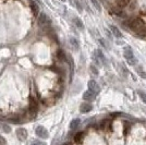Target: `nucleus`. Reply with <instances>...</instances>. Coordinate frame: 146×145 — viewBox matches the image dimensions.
<instances>
[{
  "instance_id": "obj_1",
  "label": "nucleus",
  "mask_w": 146,
  "mask_h": 145,
  "mask_svg": "<svg viewBox=\"0 0 146 145\" xmlns=\"http://www.w3.org/2000/svg\"><path fill=\"white\" fill-rule=\"evenodd\" d=\"M38 25L44 29V30H47V29H50L51 26V20L49 18L46 13H40L39 17H38Z\"/></svg>"
},
{
  "instance_id": "obj_2",
  "label": "nucleus",
  "mask_w": 146,
  "mask_h": 145,
  "mask_svg": "<svg viewBox=\"0 0 146 145\" xmlns=\"http://www.w3.org/2000/svg\"><path fill=\"white\" fill-rule=\"evenodd\" d=\"M124 57H125V59L128 61L129 65H131V66H134V65H136V58L134 57V54H133V50L131 47H125L124 48Z\"/></svg>"
},
{
  "instance_id": "obj_3",
  "label": "nucleus",
  "mask_w": 146,
  "mask_h": 145,
  "mask_svg": "<svg viewBox=\"0 0 146 145\" xmlns=\"http://www.w3.org/2000/svg\"><path fill=\"white\" fill-rule=\"evenodd\" d=\"M35 132H36L37 136H39L40 139H47L49 136L48 130L45 127H43V126H38L36 128V130H35Z\"/></svg>"
},
{
  "instance_id": "obj_4",
  "label": "nucleus",
  "mask_w": 146,
  "mask_h": 145,
  "mask_svg": "<svg viewBox=\"0 0 146 145\" xmlns=\"http://www.w3.org/2000/svg\"><path fill=\"white\" fill-rule=\"evenodd\" d=\"M37 103L36 100L33 98V97H30V104H29V110H30V114L32 116L36 115L37 112Z\"/></svg>"
},
{
  "instance_id": "obj_5",
  "label": "nucleus",
  "mask_w": 146,
  "mask_h": 145,
  "mask_svg": "<svg viewBox=\"0 0 146 145\" xmlns=\"http://www.w3.org/2000/svg\"><path fill=\"white\" fill-rule=\"evenodd\" d=\"M95 57L97 58V60H98V62L100 63V65H103V66H107V59H106V57L104 56V54H103V51L102 50H96V53H95Z\"/></svg>"
},
{
  "instance_id": "obj_6",
  "label": "nucleus",
  "mask_w": 146,
  "mask_h": 145,
  "mask_svg": "<svg viewBox=\"0 0 146 145\" xmlns=\"http://www.w3.org/2000/svg\"><path fill=\"white\" fill-rule=\"evenodd\" d=\"M129 25H130L131 29H133V30H139L140 27H143L144 23H143V21H142L141 19H134V20H132V21L130 22Z\"/></svg>"
},
{
  "instance_id": "obj_7",
  "label": "nucleus",
  "mask_w": 146,
  "mask_h": 145,
  "mask_svg": "<svg viewBox=\"0 0 146 145\" xmlns=\"http://www.w3.org/2000/svg\"><path fill=\"white\" fill-rule=\"evenodd\" d=\"M87 86H88L90 91L94 92L95 94H97V93H99V92H100V87H99V85H98L97 82H96V81H94V80H91V81L88 82Z\"/></svg>"
},
{
  "instance_id": "obj_8",
  "label": "nucleus",
  "mask_w": 146,
  "mask_h": 145,
  "mask_svg": "<svg viewBox=\"0 0 146 145\" xmlns=\"http://www.w3.org/2000/svg\"><path fill=\"white\" fill-rule=\"evenodd\" d=\"M17 136L20 141H25L27 139V131L24 128H19L17 130Z\"/></svg>"
},
{
  "instance_id": "obj_9",
  "label": "nucleus",
  "mask_w": 146,
  "mask_h": 145,
  "mask_svg": "<svg viewBox=\"0 0 146 145\" xmlns=\"http://www.w3.org/2000/svg\"><path fill=\"white\" fill-rule=\"evenodd\" d=\"M95 97H96V94H95L94 92L90 91V90L84 92V94H83V98H84L85 100H87V102H93V100L95 99Z\"/></svg>"
},
{
  "instance_id": "obj_10",
  "label": "nucleus",
  "mask_w": 146,
  "mask_h": 145,
  "mask_svg": "<svg viewBox=\"0 0 146 145\" xmlns=\"http://www.w3.org/2000/svg\"><path fill=\"white\" fill-rule=\"evenodd\" d=\"M92 109H93V106L91 104H87V103H83L81 106H80V111L82 114H86V112H90Z\"/></svg>"
},
{
  "instance_id": "obj_11",
  "label": "nucleus",
  "mask_w": 146,
  "mask_h": 145,
  "mask_svg": "<svg viewBox=\"0 0 146 145\" xmlns=\"http://www.w3.org/2000/svg\"><path fill=\"white\" fill-rule=\"evenodd\" d=\"M30 7H31V10H32L33 14H34V15H37L38 12H39V6H38V3L35 2V1H33V0H31Z\"/></svg>"
},
{
  "instance_id": "obj_12",
  "label": "nucleus",
  "mask_w": 146,
  "mask_h": 145,
  "mask_svg": "<svg viewBox=\"0 0 146 145\" xmlns=\"http://www.w3.org/2000/svg\"><path fill=\"white\" fill-rule=\"evenodd\" d=\"M69 43H70V46H71L74 50H79L80 43L76 38H74V37H70V38H69Z\"/></svg>"
},
{
  "instance_id": "obj_13",
  "label": "nucleus",
  "mask_w": 146,
  "mask_h": 145,
  "mask_svg": "<svg viewBox=\"0 0 146 145\" xmlns=\"http://www.w3.org/2000/svg\"><path fill=\"white\" fill-rule=\"evenodd\" d=\"M110 30H111L112 34H113L116 37H118V38H121L122 37L121 32H120V30H119L117 26H115V25H110Z\"/></svg>"
},
{
  "instance_id": "obj_14",
  "label": "nucleus",
  "mask_w": 146,
  "mask_h": 145,
  "mask_svg": "<svg viewBox=\"0 0 146 145\" xmlns=\"http://www.w3.org/2000/svg\"><path fill=\"white\" fill-rule=\"evenodd\" d=\"M73 23H74V25L78 27V29H80V30H84V25H83V22L80 20L79 18H74L73 19Z\"/></svg>"
},
{
  "instance_id": "obj_15",
  "label": "nucleus",
  "mask_w": 146,
  "mask_h": 145,
  "mask_svg": "<svg viewBox=\"0 0 146 145\" xmlns=\"http://www.w3.org/2000/svg\"><path fill=\"white\" fill-rule=\"evenodd\" d=\"M70 3H71V5H72L73 7H75V8L78 9V11L82 12L83 8H82V6H81V3H80L79 0H70Z\"/></svg>"
},
{
  "instance_id": "obj_16",
  "label": "nucleus",
  "mask_w": 146,
  "mask_h": 145,
  "mask_svg": "<svg viewBox=\"0 0 146 145\" xmlns=\"http://www.w3.org/2000/svg\"><path fill=\"white\" fill-rule=\"evenodd\" d=\"M80 123H81V120H80V119H74V120H72L71 123H70V129H71V130L78 129L80 126Z\"/></svg>"
},
{
  "instance_id": "obj_17",
  "label": "nucleus",
  "mask_w": 146,
  "mask_h": 145,
  "mask_svg": "<svg viewBox=\"0 0 146 145\" xmlns=\"http://www.w3.org/2000/svg\"><path fill=\"white\" fill-rule=\"evenodd\" d=\"M57 57H58V59H59V60L67 61V56H66V54H64V51H63V50H58Z\"/></svg>"
},
{
  "instance_id": "obj_18",
  "label": "nucleus",
  "mask_w": 146,
  "mask_h": 145,
  "mask_svg": "<svg viewBox=\"0 0 146 145\" xmlns=\"http://www.w3.org/2000/svg\"><path fill=\"white\" fill-rule=\"evenodd\" d=\"M0 129L3 131L5 133H10L11 132V128L9 127L6 123H0Z\"/></svg>"
},
{
  "instance_id": "obj_19",
  "label": "nucleus",
  "mask_w": 146,
  "mask_h": 145,
  "mask_svg": "<svg viewBox=\"0 0 146 145\" xmlns=\"http://www.w3.org/2000/svg\"><path fill=\"white\" fill-rule=\"evenodd\" d=\"M84 138V133L83 132H79L75 136H74V141L76 142V143H81L82 142V140Z\"/></svg>"
},
{
  "instance_id": "obj_20",
  "label": "nucleus",
  "mask_w": 146,
  "mask_h": 145,
  "mask_svg": "<svg viewBox=\"0 0 146 145\" xmlns=\"http://www.w3.org/2000/svg\"><path fill=\"white\" fill-rule=\"evenodd\" d=\"M68 60H69V65H70V70H71V72H70V76L72 78V75H73V72H74V63H73V60H72V58L71 57H68Z\"/></svg>"
},
{
  "instance_id": "obj_21",
  "label": "nucleus",
  "mask_w": 146,
  "mask_h": 145,
  "mask_svg": "<svg viewBox=\"0 0 146 145\" xmlns=\"http://www.w3.org/2000/svg\"><path fill=\"white\" fill-rule=\"evenodd\" d=\"M136 71H137V73L140 74L141 78H143V79H146V72H144V71L142 70V67H137Z\"/></svg>"
},
{
  "instance_id": "obj_22",
  "label": "nucleus",
  "mask_w": 146,
  "mask_h": 145,
  "mask_svg": "<svg viewBox=\"0 0 146 145\" xmlns=\"http://www.w3.org/2000/svg\"><path fill=\"white\" fill-rule=\"evenodd\" d=\"M129 0H117V5L119 7H125L127 5H128Z\"/></svg>"
},
{
  "instance_id": "obj_23",
  "label": "nucleus",
  "mask_w": 146,
  "mask_h": 145,
  "mask_svg": "<svg viewBox=\"0 0 146 145\" xmlns=\"http://www.w3.org/2000/svg\"><path fill=\"white\" fill-rule=\"evenodd\" d=\"M92 2H93V5H94V7H95V9L96 10H98V11H100V5H99V1L98 0H91Z\"/></svg>"
},
{
  "instance_id": "obj_24",
  "label": "nucleus",
  "mask_w": 146,
  "mask_h": 145,
  "mask_svg": "<svg viewBox=\"0 0 146 145\" xmlns=\"http://www.w3.org/2000/svg\"><path fill=\"white\" fill-rule=\"evenodd\" d=\"M139 95H140L141 99L143 100V103L146 104V93H144V92H142V91H139Z\"/></svg>"
},
{
  "instance_id": "obj_25",
  "label": "nucleus",
  "mask_w": 146,
  "mask_h": 145,
  "mask_svg": "<svg viewBox=\"0 0 146 145\" xmlns=\"http://www.w3.org/2000/svg\"><path fill=\"white\" fill-rule=\"evenodd\" d=\"M99 42H100V45H102V46H104L105 48H107V49L110 48V47H109V45L107 44V42H106L105 39H103V38H100V39H99Z\"/></svg>"
},
{
  "instance_id": "obj_26",
  "label": "nucleus",
  "mask_w": 146,
  "mask_h": 145,
  "mask_svg": "<svg viewBox=\"0 0 146 145\" xmlns=\"http://www.w3.org/2000/svg\"><path fill=\"white\" fill-rule=\"evenodd\" d=\"M90 70H91V72L93 73V74H95V75H97V74H98V70H97V68H96L95 66L90 67Z\"/></svg>"
},
{
  "instance_id": "obj_27",
  "label": "nucleus",
  "mask_w": 146,
  "mask_h": 145,
  "mask_svg": "<svg viewBox=\"0 0 146 145\" xmlns=\"http://www.w3.org/2000/svg\"><path fill=\"white\" fill-rule=\"evenodd\" d=\"M0 145H7V141L3 136L0 135Z\"/></svg>"
},
{
  "instance_id": "obj_28",
  "label": "nucleus",
  "mask_w": 146,
  "mask_h": 145,
  "mask_svg": "<svg viewBox=\"0 0 146 145\" xmlns=\"http://www.w3.org/2000/svg\"><path fill=\"white\" fill-rule=\"evenodd\" d=\"M32 145H46V143H44V142H39V141H36V142H34Z\"/></svg>"
},
{
  "instance_id": "obj_29",
  "label": "nucleus",
  "mask_w": 146,
  "mask_h": 145,
  "mask_svg": "<svg viewBox=\"0 0 146 145\" xmlns=\"http://www.w3.org/2000/svg\"><path fill=\"white\" fill-rule=\"evenodd\" d=\"M62 145H72V143L71 142H66V143H63Z\"/></svg>"
}]
</instances>
